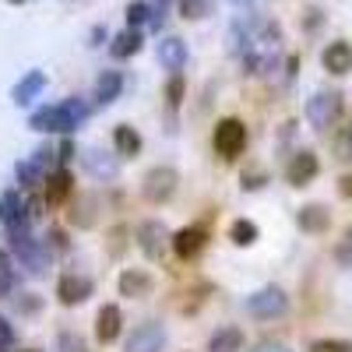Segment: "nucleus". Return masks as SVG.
Masks as SVG:
<instances>
[{
    "instance_id": "obj_22",
    "label": "nucleus",
    "mask_w": 352,
    "mask_h": 352,
    "mask_svg": "<svg viewBox=\"0 0 352 352\" xmlns=\"http://www.w3.org/2000/svg\"><path fill=\"white\" fill-rule=\"evenodd\" d=\"M71 187H74L71 173H67V169H53V173L46 176V201H50V204H64V201L71 197Z\"/></svg>"
},
{
    "instance_id": "obj_16",
    "label": "nucleus",
    "mask_w": 352,
    "mask_h": 352,
    "mask_svg": "<svg viewBox=\"0 0 352 352\" xmlns=\"http://www.w3.org/2000/svg\"><path fill=\"white\" fill-rule=\"evenodd\" d=\"M81 162H85L88 176H96L99 184H106V180H116V173H120V166H116V159H113V155H106V152H99V148L85 152V155H81Z\"/></svg>"
},
{
    "instance_id": "obj_17",
    "label": "nucleus",
    "mask_w": 352,
    "mask_h": 352,
    "mask_svg": "<svg viewBox=\"0 0 352 352\" xmlns=\"http://www.w3.org/2000/svg\"><path fill=\"white\" fill-rule=\"evenodd\" d=\"M120 292L127 300H144L152 292V275L144 268H124L120 272Z\"/></svg>"
},
{
    "instance_id": "obj_33",
    "label": "nucleus",
    "mask_w": 352,
    "mask_h": 352,
    "mask_svg": "<svg viewBox=\"0 0 352 352\" xmlns=\"http://www.w3.org/2000/svg\"><path fill=\"white\" fill-rule=\"evenodd\" d=\"M141 21H152V4H144V0H134L127 8V25H141Z\"/></svg>"
},
{
    "instance_id": "obj_40",
    "label": "nucleus",
    "mask_w": 352,
    "mask_h": 352,
    "mask_svg": "<svg viewBox=\"0 0 352 352\" xmlns=\"http://www.w3.org/2000/svg\"><path fill=\"white\" fill-rule=\"evenodd\" d=\"M11 4H21V0H11Z\"/></svg>"
},
{
    "instance_id": "obj_14",
    "label": "nucleus",
    "mask_w": 352,
    "mask_h": 352,
    "mask_svg": "<svg viewBox=\"0 0 352 352\" xmlns=\"http://www.w3.org/2000/svg\"><path fill=\"white\" fill-rule=\"evenodd\" d=\"M320 64H324L328 74H338V78L349 74V71H352V43H345V39L328 43L324 53H320Z\"/></svg>"
},
{
    "instance_id": "obj_20",
    "label": "nucleus",
    "mask_w": 352,
    "mask_h": 352,
    "mask_svg": "<svg viewBox=\"0 0 352 352\" xmlns=\"http://www.w3.org/2000/svg\"><path fill=\"white\" fill-rule=\"evenodd\" d=\"M43 88H46V74H43V71H28V74L11 88V99H14V106H28V102L43 92Z\"/></svg>"
},
{
    "instance_id": "obj_8",
    "label": "nucleus",
    "mask_w": 352,
    "mask_h": 352,
    "mask_svg": "<svg viewBox=\"0 0 352 352\" xmlns=\"http://www.w3.org/2000/svg\"><path fill=\"white\" fill-rule=\"evenodd\" d=\"M169 243H173V232H169L159 219H144V222L138 226V247H141L144 257H155V261H159Z\"/></svg>"
},
{
    "instance_id": "obj_37",
    "label": "nucleus",
    "mask_w": 352,
    "mask_h": 352,
    "mask_svg": "<svg viewBox=\"0 0 352 352\" xmlns=\"http://www.w3.org/2000/svg\"><path fill=\"white\" fill-rule=\"evenodd\" d=\"M254 352H289V349H285V345H278V342H261Z\"/></svg>"
},
{
    "instance_id": "obj_15",
    "label": "nucleus",
    "mask_w": 352,
    "mask_h": 352,
    "mask_svg": "<svg viewBox=\"0 0 352 352\" xmlns=\"http://www.w3.org/2000/svg\"><path fill=\"white\" fill-rule=\"evenodd\" d=\"M204 240H208V232H204L201 226H187L180 232H173V250L180 261H190L204 250Z\"/></svg>"
},
{
    "instance_id": "obj_7",
    "label": "nucleus",
    "mask_w": 352,
    "mask_h": 352,
    "mask_svg": "<svg viewBox=\"0 0 352 352\" xmlns=\"http://www.w3.org/2000/svg\"><path fill=\"white\" fill-rule=\"evenodd\" d=\"M166 349V324L162 320H141L127 335L124 352H162Z\"/></svg>"
},
{
    "instance_id": "obj_38",
    "label": "nucleus",
    "mask_w": 352,
    "mask_h": 352,
    "mask_svg": "<svg viewBox=\"0 0 352 352\" xmlns=\"http://www.w3.org/2000/svg\"><path fill=\"white\" fill-rule=\"evenodd\" d=\"M71 155H74V144L64 141V144H60V159H71Z\"/></svg>"
},
{
    "instance_id": "obj_12",
    "label": "nucleus",
    "mask_w": 352,
    "mask_h": 352,
    "mask_svg": "<svg viewBox=\"0 0 352 352\" xmlns=\"http://www.w3.org/2000/svg\"><path fill=\"white\" fill-rule=\"evenodd\" d=\"M120 92H124V74L120 71H99L96 88H92V102L99 109H106V106H113L116 99H120Z\"/></svg>"
},
{
    "instance_id": "obj_30",
    "label": "nucleus",
    "mask_w": 352,
    "mask_h": 352,
    "mask_svg": "<svg viewBox=\"0 0 352 352\" xmlns=\"http://www.w3.org/2000/svg\"><path fill=\"white\" fill-rule=\"evenodd\" d=\"M184 92H187V81H184L180 74H173V78H169V85H166V102H169V113H173L176 106H180Z\"/></svg>"
},
{
    "instance_id": "obj_1",
    "label": "nucleus",
    "mask_w": 352,
    "mask_h": 352,
    "mask_svg": "<svg viewBox=\"0 0 352 352\" xmlns=\"http://www.w3.org/2000/svg\"><path fill=\"white\" fill-rule=\"evenodd\" d=\"M88 120V106L81 99H64L56 106H43L32 113V120H28V127L32 131H43V134H71L78 131L81 124Z\"/></svg>"
},
{
    "instance_id": "obj_5",
    "label": "nucleus",
    "mask_w": 352,
    "mask_h": 352,
    "mask_svg": "<svg viewBox=\"0 0 352 352\" xmlns=\"http://www.w3.org/2000/svg\"><path fill=\"white\" fill-rule=\"evenodd\" d=\"M176 184H180V173H176L173 166H155V169L144 173L141 194L148 201H155V204H162V201H169L176 194Z\"/></svg>"
},
{
    "instance_id": "obj_18",
    "label": "nucleus",
    "mask_w": 352,
    "mask_h": 352,
    "mask_svg": "<svg viewBox=\"0 0 352 352\" xmlns=\"http://www.w3.org/2000/svg\"><path fill=\"white\" fill-rule=\"evenodd\" d=\"M187 56H190V53H187V43H184V39L169 36V39L159 43V64H162L166 71H173V74H180V71H184Z\"/></svg>"
},
{
    "instance_id": "obj_24",
    "label": "nucleus",
    "mask_w": 352,
    "mask_h": 352,
    "mask_svg": "<svg viewBox=\"0 0 352 352\" xmlns=\"http://www.w3.org/2000/svg\"><path fill=\"white\" fill-rule=\"evenodd\" d=\"M113 144H116V152L127 155V159L141 155V134H138L131 124H120V127L113 131Z\"/></svg>"
},
{
    "instance_id": "obj_13",
    "label": "nucleus",
    "mask_w": 352,
    "mask_h": 352,
    "mask_svg": "<svg viewBox=\"0 0 352 352\" xmlns=\"http://www.w3.org/2000/svg\"><path fill=\"white\" fill-rule=\"evenodd\" d=\"M120 331H124V314H120V307H116V303L99 307V314H96V338H99L102 345H109V342L120 338Z\"/></svg>"
},
{
    "instance_id": "obj_28",
    "label": "nucleus",
    "mask_w": 352,
    "mask_h": 352,
    "mask_svg": "<svg viewBox=\"0 0 352 352\" xmlns=\"http://www.w3.org/2000/svg\"><path fill=\"white\" fill-rule=\"evenodd\" d=\"M14 292V268H11V257L0 254V300H8Z\"/></svg>"
},
{
    "instance_id": "obj_19",
    "label": "nucleus",
    "mask_w": 352,
    "mask_h": 352,
    "mask_svg": "<svg viewBox=\"0 0 352 352\" xmlns=\"http://www.w3.org/2000/svg\"><path fill=\"white\" fill-rule=\"evenodd\" d=\"M296 226L303 232H324L331 226V212L324 208V204H303V208L296 212Z\"/></svg>"
},
{
    "instance_id": "obj_25",
    "label": "nucleus",
    "mask_w": 352,
    "mask_h": 352,
    "mask_svg": "<svg viewBox=\"0 0 352 352\" xmlns=\"http://www.w3.org/2000/svg\"><path fill=\"white\" fill-rule=\"evenodd\" d=\"M229 236H232V243H236V247H250L257 240V226L250 219H236V222L229 226Z\"/></svg>"
},
{
    "instance_id": "obj_23",
    "label": "nucleus",
    "mask_w": 352,
    "mask_h": 352,
    "mask_svg": "<svg viewBox=\"0 0 352 352\" xmlns=\"http://www.w3.org/2000/svg\"><path fill=\"white\" fill-rule=\"evenodd\" d=\"M141 50V32L138 28H124V32H116L113 43H109V53L116 56V60H127V56H134Z\"/></svg>"
},
{
    "instance_id": "obj_29",
    "label": "nucleus",
    "mask_w": 352,
    "mask_h": 352,
    "mask_svg": "<svg viewBox=\"0 0 352 352\" xmlns=\"http://www.w3.org/2000/svg\"><path fill=\"white\" fill-rule=\"evenodd\" d=\"M176 11H180V18H190V21H197V18H204V14H212L208 0H180V4H176Z\"/></svg>"
},
{
    "instance_id": "obj_32",
    "label": "nucleus",
    "mask_w": 352,
    "mask_h": 352,
    "mask_svg": "<svg viewBox=\"0 0 352 352\" xmlns=\"http://www.w3.org/2000/svg\"><path fill=\"white\" fill-rule=\"evenodd\" d=\"M310 352H352V342H345V338H317V342H310Z\"/></svg>"
},
{
    "instance_id": "obj_41",
    "label": "nucleus",
    "mask_w": 352,
    "mask_h": 352,
    "mask_svg": "<svg viewBox=\"0 0 352 352\" xmlns=\"http://www.w3.org/2000/svg\"><path fill=\"white\" fill-rule=\"evenodd\" d=\"M25 352H36V349H25Z\"/></svg>"
},
{
    "instance_id": "obj_10",
    "label": "nucleus",
    "mask_w": 352,
    "mask_h": 352,
    "mask_svg": "<svg viewBox=\"0 0 352 352\" xmlns=\"http://www.w3.org/2000/svg\"><path fill=\"white\" fill-rule=\"evenodd\" d=\"M317 169H320L317 155H314L310 148H300L296 155L289 159V166H285V180H289L292 187H307L314 176H317Z\"/></svg>"
},
{
    "instance_id": "obj_3",
    "label": "nucleus",
    "mask_w": 352,
    "mask_h": 352,
    "mask_svg": "<svg viewBox=\"0 0 352 352\" xmlns=\"http://www.w3.org/2000/svg\"><path fill=\"white\" fill-rule=\"evenodd\" d=\"M247 310L257 320H275V317H282L289 310V296H285V289H278V285H264V289H257V292L247 296Z\"/></svg>"
},
{
    "instance_id": "obj_6",
    "label": "nucleus",
    "mask_w": 352,
    "mask_h": 352,
    "mask_svg": "<svg viewBox=\"0 0 352 352\" xmlns=\"http://www.w3.org/2000/svg\"><path fill=\"white\" fill-rule=\"evenodd\" d=\"M338 116H342V92H317V96L307 102V120H310L317 131H328Z\"/></svg>"
},
{
    "instance_id": "obj_2",
    "label": "nucleus",
    "mask_w": 352,
    "mask_h": 352,
    "mask_svg": "<svg viewBox=\"0 0 352 352\" xmlns=\"http://www.w3.org/2000/svg\"><path fill=\"white\" fill-rule=\"evenodd\" d=\"M8 240H11V250H14L18 264H21L28 275H46V272H50V254H46V247H43L28 229L8 232Z\"/></svg>"
},
{
    "instance_id": "obj_39",
    "label": "nucleus",
    "mask_w": 352,
    "mask_h": 352,
    "mask_svg": "<svg viewBox=\"0 0 352 352\" xmlns=\"http://www.w3.org/2000/svg\"><path fill=\"white\" fill-rule=\"evenodd\" d=\"M92 39H96V46H99V43L106 39V28H102V25H99V28H96V32H92Z\"/></svg>"
},
{
    "instance_id": "obj_31",
    "label": "nucleus",
    "mask_w": 352,
    "mask_h": 352,
    "mask_svg": "<svg viewBox=\"0 0 352 352\" xmlns=\"http://www.w3.org/2000/svg\"><path fill=\"white\" fill-rule=\"evenodd\" d=\"M56 352H88L78 331H60L56 335Z\"/></svg>"
},
{
    "instance_id": "obj_9",
    "label": "nucleus",
    "mask_w": 352,
    "mask_h": 352,
    "mask_svg": "<svg viewBox=\"0 0 352 352\" xmlns=\"http://www.w3.org/2000/svg\"><path fill=\"white\" fill-rule=\"evenodd\" d=\"M0 226L8 232H18V229H28V204L18 190H4L0 194Z\"/></svg>"
},
{
    "instance_id": "obj_35",
    "label": "nucleus",
    "mask_w": 352,
    "mask_h": 352,
    "mask_svg": "<svg viewBox=\"0 0 352 352\" xmlns=\"http://www.w3.org/2000/svg\"><path fill=\"white\" fill-rule=\"evenodd\" d=\"M11 345H14V324L0 317V349H11Z\"/></svg>"
},
{
    "instance_id": "obj_4",
    "label": "nucleus",
    "mask_w": 352,
    "mask_h": 352,
    "mask_svg": "<svg viewBox=\"0 0 352 352\" xmlns=\"http://www.w3.org/2000/svg\"><path fill=\"white\" fill-rule=\"evenodd\" d=\"M212 144H215V152L222 159H236L243 152V144H247V127L243 120H236V116H226V120H219L215 134H212Z\"/></svg>"
},
{
    "instance_id": "obj_11",
    "label": "nucleus",
    "mask_w": 352,
    "mask_h": 352,
    "mask_svg": "<svg viewBox=\"0 0 352 352\" xmlns=\"http://www.w3.org/2000/svg\"><path fill=\"white\" fill-rule=\"evenodd\" d=\"M56 296H60L64 307H78V303H85L88 296H92V278L78 275V272H67L60 278V285H56Z\"/></svg>"
},
{
    "instance_id": "obj_27",
    "label": "nucleus",
    "mask_w": 352,
    "mask_h": 352,
    "mask_svg": "<svg viewBox=\"0 0 352 352\" xmlns=\"http://www.w3.org/2000/svg\"><path fill=\"white\" fill-rule=\"evenodd\" d=\"M14 173H18L21 187H39L43 184V166H36V162H18Z\"/></svg>"
},
{
    "instance_id": "obj_34",
    "label": "nucleus",
    "mask_w": 352,
    "mask_h": 352,
    "mask_svg": "<svg viewBox=\"0 0 352 352\" xmlns=\"http://www.w3.org/2000/svg\"><path fill=\"white\" fill-rule=\"evenodd\" d=\"M173 4V0H155V4H152V28H162V21H166V8Z\"/></svg>"
},
{
    "instance_id": "obj_36",
    "label": "nucleus",
    "mask_w": 352,
    "mask_h": 352,
    "mask_svg": "<svg viewBox=\"0 0 352 352\" xmlns=\"http://www.w3.org/2000/svg\"><path fill=\"white\" fill-rule=\"evenodd\" d=\"M338 194L352 201V173H345V176H342V180H338Z\"/></svg>"
},
{
    "instance_id": "obj_21",
    "label": "nucleus",
    "mask_w": 352,
    "mask_h": 352,
    "mask_svg": "<svg viewBox=\"0 0 352 352\" xmlns=\"http://www.w3.org/2000/svg\"><path fill=\"white\" fill-rule=\"evenodd\" d=\"M243 331L236 324H222L219 331L208 335V352H240L243 349Z\"/></svg>"
},
{
    "instance_id": "obj_26",
    "label": "nucleus",
    "mask_w": 352,
    "mask_h": 352,
    "mask_svg": "<svg viewBox=\"0 0 352 352\" xmlns=\"http://www.w3.org/2000/svg\"><path fill=\"white\" fill-rule=\"evenodd\" d=\"M331 152H335L338 162H352V124L338 127V134H335V141H331Z\"/></svg>"
}]
</instances>
